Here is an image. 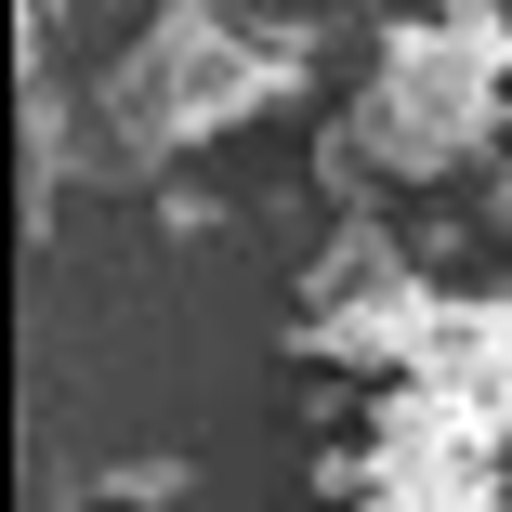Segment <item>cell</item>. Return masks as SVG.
<instances>
[{"label": "cell", "instance_id": "6da1fadb", "mask_svg": "<svg viewBox=\"0 0 512 512\" xmlns=\"http://www.w3.org/2000/svg\"><path fill=\"white\" fill-rule=\"evenodd\" d=\"M92 512H145V499H92Z\"/></svg>", "mask_w": 512, "mask_h": 512}]
</instances>
